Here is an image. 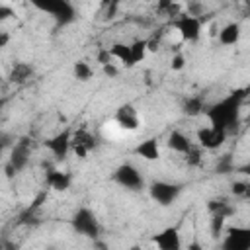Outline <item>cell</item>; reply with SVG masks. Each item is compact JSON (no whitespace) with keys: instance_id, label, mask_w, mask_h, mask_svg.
<instances>
[{"instance_id":"cell-1","label":"cell","mask_w":250,"mask_h":250,"mask_svg":"<svg viewBox=\"0 0 250 250\" xmlns=\"http://www.w3.org/2000/svg\"><path fill=\"white\" fill-rule=\"evenodd\" d=\"M242 92H234L230 94L229 98L221 100L219 104H215L211 109H209V121L213 127H219V129H225L229 131L230 127H236L238 123V111H240V104H242Z\"/></svg>"},{"instance_id":"cell-2","label":"cell","mask_w":250,"mask_h":250,"mask_svg":"<svg viewBox=\"0 0 250 250\" xmlns=\"http://www.w3.org/2000/svg\"><path fill=\"white\" fill-rule=\"evenodd\" d=\"M113 180H115L121 188L131 189V191H139V189L145 188V178H143V174L139 172L137 166H133V164H129V162H125V164H121V166L115 168Z\"/></svg>"},{"instance_id":"cell-3","label":"cell","mask_w":250,"mask_h":250,"mask_svg":"<svg viewBox=\"0 0 250 250\" xmlns=\"http://www.w3.org/2000/svg\"><path fill=\"white\" fill-rule=\"evenodd\" d=\"M180 186L178 184H172V182H164V180H156L148 186V195L152 201H156L158 205L166 207V205H172L178 197H180Z\"/></svg>"},{"instance_id":"cell-4","label":"cell","mask_w":250,"mask_h":250,"mask_svg":"<svg viewBox=\"0 0 250 250\" xmlns=\"http://www.w3.org/2000/svg\"><path fill=\"white\" fill-rule=\"evenodd\" d=\"M172 25L184 41H197L201 35V20L191 14H182L172 21Z\"/></svg>"},{"instance_id":"cell-5","label":"cell","mask_w":250,"mask_h":250,"mask_svg":"<svg viewBox=\"0 0 250 250\" xmlns=\"http://www.w3.org/2000/svg\"><path fill=\"white\" fill-rule=\"evenodd\" d=\"M72 227L78 234H84V236H90V238L98 236V232H100V225H98L96 215L86 207L76 211V215L72 217Z\"/></svg>"},{"instance_id":"cell-6","label":"cell","mask_w":250,"mask_h":250,"mask_svg":"<svg viewBox=\"0 0 250 250\" xmlns=\"http://www.w3.org/2000/svg\"><path fill=\"white\" fill-rule=\"evenodd\" d=\"M195 137H197V145L201 148L215 150V148H219L227 141V131L219 129V127H213V125H205V127L197 129Z\"/></svg>"},{"instance_id":"cell-7","label":"cell","mask_w":250,"mask_h":250,"mask_svg":"<svg viewBox=\"0 0 250 250\" xmlns=\"http://www.w3.org/2000/svg\"><path fill=\"white\" fill-rule=\"evenodd\" d=\"M115 123H117V127L123 129V131H129V133L137 131V129L141 127V117H139L137 107H135L133 104H123V105H119L117 111H115Z\"/></svg>"},{"instance_id":"cell-8","label":"cell","mask_w":250,"mask_h":250,"mask_svg":"<svg viewBox=\"0 0 250 250\" xmlns=\"http://www.w3.org/2000/svg\"><path fill=\"white\" fill-rule=\"evenodd\" d=\"M31 4H35L39 10L51 14L61 21L72 20V6L66 0H31Z\"/></svg>"},{"instance_id":"cell-9","label":"cell","mask_w":250,"mask_h":250,"mask_svg":"<svg viewBox=\"0 0 250 250\" xmlns=\"http://www.w3.org/2000/svg\"><path fill=\"white\" fill-rule=\"evenodd\" d=\"M227 250H248L250 248V229L248 227H230L223 240Z\"/></svg>"},{"instance_id":"cell-10","label":"cell","mask_w":250,"mask_h":250,"mask_svg":"<svg viewBox=\"0 0 250 250\" xmlns=\"http://www.w3.org/2000/svg\"><path fill=\"white\" fill-rule=\"evenodd\" d=\"M96 146L94 143V137L86 131V129H78L76 133H72L70 137V150L78 156V158H86L88 152Z\"/></svg>"},{"instance_id":"cell-11","label":"cell","mask_w":250,"mask_h":250,"mask_svg":"<svg viewBox=\"0 0 250 250\" xmlns=\"http://www.w3.org/2000/svg\"><path fill=\"white\" fill-rule=\"evenodd\" d=\"M154 246L160 250H178L182 246V238L176 227H168L154 236Z\"/></svg>"},{"instance_id":"cell-12","label":"cell","mask_w":250,"mask_h":250,"mask_svg":"<svg viewBox=\"0 0 250 250\" xmlns=\"http://www.w3.org/2000/svg\"><path fill=\"white\" fill-rule=\"evenodd\" d=\"M70 133H59L57 137H53L51 141H47V148L53 152V156L55 158H64L66 154H68V150H70Z\"/></svg>"},{"instance_id":"cell-13","label":"cell","mask_w":250,"mask_h":250,"mask_svg":"<svg viewBox=\"0 0 250 250\" xmlns=\"http://www.w3.org/2000/svg\"><path fill=\"white\" fill-rule=\"evenodd\" d=\"M70 182H72V176L68 172H62V170H49L47 172V184L55 191H66L70 188Z\"/></svg>"},{"instance_id":"cell-14","label":"cell","mask_w":250,"mask_h":250,"mask_svg":"<svg viewBox=\"0 0 250 250\" xmlns=\"http://www.w3.org/2000/svg\"><path fill=\"white\" fill-rule=\"evenodd\" d=\"M135 152L143 158V160H158L160 158V146H158V141L156 139H146V141H141L135 148Z\"/></svg>"},{"instance_id":"cell-15","label":"cell","mask_w":250,"mask_h":250,"mask_svg":"<svg viewBox=\"0 0 250 250\" xmlns=\"http://www.w3.org/2000/svg\"><path fill=\"white\" fill-rule=\"evenodd\" d=\"M166 145H168V148H172L174 152H180V154H186V152L193 146L191 141H189V137L184 135L182 131H172V133L168 135Z\"/></svg>"},{"instance_id":"cell-16","label":"cell","mask_w":250,"mask_h":250,"mask_svg":"<svg viewBox=\"0 0 250 250\" xmlns=\"http://www.w3.org/2000/svg\"><path fill=\"white\" fill-rule=\"evenodd\" d=\"M109 53L113 59H117L123 66H135V61H133V53H131V45L127 43H113L109 47Z\"/></svg>"},{"instance_id":"cell-17","label":"cell","mask_w":250,"mask_h":250,"mask_svg":"<svg viewBox=\"0 0 250 250\" xmlns=\"http://www.w3.org/2000/svg\"><path fill=\"white\" fill-rule=\"evenodd\" d=\"M240 23H236V21H230V23H227L221 31H219V41H221V45H227V47H230V45H236L238 43V39H240Z\"/></svg>"},{"instance_id":"cell-18","label":"cell","mask_w":250,"mask_h":250,"mask_svg":"<svg viewBox=\"0 0 250 250\" xmlns=\"http://www.w3.org/2000/svg\"><path fill=\"white\" fill-rule=\"evenodd\" d=\"M27 158H29V148H27L23 143H20V145H16L14 150H12L10 166H12L14 170H21V168L27 164Z\"/></svg>"},{"instance_id":"cell-19","label":"cell","mask_w":250,"mask_h":250,"mask_svg":"<svg viewBox=\"0 0 250 250\" xmlns=\"http://www.w3.org/2000/svg\"><path fill=\"white\" fill-rule=\"evenodd\" d=\"M72 74H74L76 80H80V82H88V80H92L94 70H92V66H90L88 62L78 61V62H74V66H72Z\"/></svg>"},{"instance_id":"cell-20","label":"cell","mask_w":250,"mask_h":250,"mask_svg":"<svg viewBox=\"0 0 250 250\" xmlns=\"http://www.w3.org/2000/svg\"><path fill=\"white\" fill-rule=\"evenodd\" d=\"M131 53H133V61L135 64L145 61L146 53H148V39H137L131 43Z\"/></svg>"},{"instance_id":"cell-21","label":"cell","mask_w":250,"mask_h":250,"mask_svg":"<svg viewBox=\"0 0 250 250\" xmlns=\"http://www.w3.org/2000/svg\"><path fill=\"white\" fill-rule=\"evenodd\" d=\"M201 111H203V100H201V98L191 96V98H188V100L184 102V113H186V115L195 117V115H199Z\"/></svg>"},{"instance_id":"cell-22","label":"cell","mask_w":250,"mask_h":250,"mask_svg":"<svg viewBox=\"0 0 250 250\" xmlns=\"http://www.w3.org/2000/svg\"><path fill=\"white\" fill-rule=\"evenodd\" d=\"M29 74H31L29 64H25V62H18V64L12 68L10 78H12V82H23V80L29 78Z\"/></svg>"},{"instance_id":"cell-23","label":"cell","mask_w":250,"mask_h":250,"mask_svg":"<svg viewBox=\"0 0 250 250\" xmlns=\"http://www.w3.org/2000/svg\"><path fill=\"white\" fill-rule=\"evenodd\" d=\"M209 211H211V215H223V217H229L230 215V207H229V203H225V201H217V199H213V201H209Z\"/></svg>"},{"instance_id":"cell-24","label":"cell","mask_w":250,"mask_h":250,"mask_svg":"<svg viewBox=\"0 0 250 250\" xmlns=\"http://www.w3.org/2000/svg\"><path fill=\"white\" fill-rule=\"evenodd\" d=\"M184 66H186V57H184L182 53H176V55L170 59V68L178 72V70H182Z\"/></svg>"},{"instance_id":"cell-25","label":"cell","mask_w":250,"mask_h":250,"mask_svg":"<svg viewBox=\"0 0 250 250\" xmlns=\"http://www.w3.org/2000/svg\"><path fill=\"white\" fill-rule=\"evenodd\" d=\"M246 188H248L246 182H232L230 191H232V195H244L246 193Z\"/></svg>"},{"instance_id":"cell-26","label":"cell","mask_w":250,"mask_h":250,"mask_svg":"<svg viewBox=\"0 0 250 250\" xmlns=\"http://www.w3.org/2000/svg\"><path fill=\"white\" fill-rule=\"evenodd\" d=\"M102 70H104V74L105 76H109V78H115L117 76V66L113 64V62H105V64H102Z\"/></svg>"},{"instance_id":"cell-27","label":"cell","mask_w":250,"mask_h":250,"mask_svg":"<svg viewBox=\"0 0 250 250\" xmlns=\"http://www.w3.org/2000/svg\"><path fill=\"white\" fill-rule=\"evenodd\" d=\"M158 6H160V10H164V12H172V10H174L172 0H160V2H158Z\"/></svg>"},{"instance_id":"cell-28","label":"cell","mask_w":250,"mask_h":250,"mask_svg":"<svg viewBox=\"0 0 250 250\" xmlns=\"http://www.w3.org/2000/svg\"><path fill=\"white\" fill-rule=\"evenodd\" d=\"M10 16H12V10H10L8 6H2V8H0V18L6 20V18H10Z\"/></svg>"},{"instance_id":"cell-29","label":"cell","mask_w":250,"mask_h":250,"mask_svg":"<svg viewBox=\"0 0 250 250\" xmlns=\"http://www.w3.org/2000/svg\"><path fill=\"white\" fill-rule=\"evenodd\" d=\"M6 41H8V35H6V33H4V35H2V41H0V45H2V47H4V45H6Z\"/></svg>"},{"instance_id":"cell-30","label":"cell","mask_w":250,"mask_h":250,"mask_svg":"<svg viewBox=\"0 0 250 250\" xmlns=\"http://www.w3.org/2000/svg\"><path fill=\"white\" fill-rule=\"evenodd\" d=\"M242 172H244V174H248V176H250V164H248V166H244V168H242Z\"/></svg>"}]
</instances>
